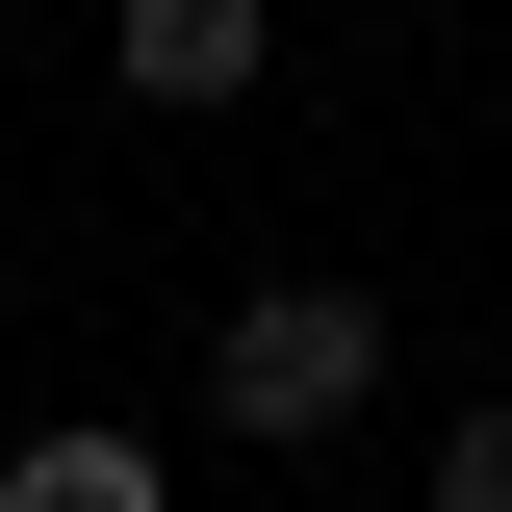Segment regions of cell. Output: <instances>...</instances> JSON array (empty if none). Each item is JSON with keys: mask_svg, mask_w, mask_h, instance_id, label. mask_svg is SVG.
<instances>
[{"mask_svg": "<svg viewBox=\"0 0 512 512\" xmlns=\"http://www.w3.org/2000/svg\"><path fill=\"white\" fill-rule=\"evenodd\" d=\"M359 410H384V282H359V256H282V282H231V333H205V436L333 461Z\"/></svg>", "mask_w": 512, "mask_h": 512, "instance_id": "cell-1", "label": "cell"}, {"mask_svg": "<svg viewBox=\"0 0 512 512\" xmlns=\"http://www.w3.org/2000/svg\"><path fill=\"white\" fill-rule=\"evenodd\" d=\"M103 77H128L154 128H205V103L282 77V0H103Z\"/></svg>", "mask_w": 512, "mask_h": 512, "instance_id": "cell-2", "label": "cell"}, {"mask_svg": "<svg viewBox=\"0 0 512 512\" xmlns=\"http://www.w3.org/2000/svg\"><path fill=\"white\" fill-rule=\"evenodd\" d=\"M0 512H180V461L128 410H52V436H0Z\"/></svg>", "mask_w": 512, "mask_h": 512, "instance_id": "cell-3", "label": "cell"}, {"mask_svg": "<svg viewBox=\"0 0 512 512\" xmlns=\"http://www.w3.org/2000/svg\"><path fill=\"white\" fill-rule=\"evenodd\" d=\"M436 512H512V410H436V461H410Z\"/></svg>", "mask_w": 512, "mask_h": 512, "instance_id": "cell-4", "label": "cell"}]
</instances>
